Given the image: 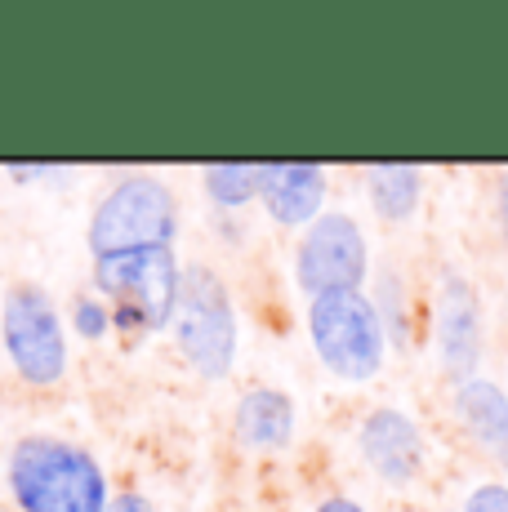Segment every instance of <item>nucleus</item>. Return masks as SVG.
<instances>
[{
    "mask_svg": "<svg viewBox=\"0 0 508 512\" xmlns=\"http://www.w3.org/2000/svg\"><path fill=\"white\" fill-rule=\"evenodd\" d=\"M9 495L18 512H107L112 486L85 446L32 432L9 450Z\"/></svg>",
    "mask_w": 508,
    "mask_h": 512,
    "instance_id": "1",
    "label": "nucleus"
},
{
    "mask_svg": "<svg viewBox=\"0 0 508 512\" xmlns=\"http://www.w3.org/2000/svg\"><path fill=\"white\" fill-rule=\"evenodd\" d=\"M90 281H94V294L112 308V330L156 334V330H170L174 308H179L183 263L174 254V245L103 254V259H94Z\"/></svg>",
    "mask_w": 508,
    "mask_h": 512,
    "instance_id": "2",
    "label": "nucleus"
},
{
    "mask_svg": "<svg viewBox=\"0 0 508 512\" xmlns=\"http://www.w3.org/2000/svg\"><path fill=\"white\" fill-rule=\"evenodd\" d=\"M170 330L183 361L201 379L219 383L237 366V348H241L237 303H232L228 281L214 268H205V263H188L183 268V290H179V308H174Z\"/></svg>",
    "mask_w": 508,
    "mask_h": 512,
    "instance_id": "3",
    "label": "nucleus"
},
{
    "mask_svg": "<svg viewBox=\"0 0 508 512\" xmlns=\"http://www.w3.org/2000/svg\"><path fill=\"white\" fill-rule=\"evenodd\" d=\"M308 343L335 379L366 383L388 361V326L366 290L308 299Z\"/></svg>",
    "mask_w": 508,
    "mask_h": 512,
    "instance_id": "4",
    "label": "nucleus"
},
{
    "mask_svg": "<svg viewBox=\"0 0 508 512\" xmlns=\"http://www.w3.org/2000/svg\"><path fill=\"white\" fill-rule=\"evenodd\" d=\"M179 236V196L156 174H125L99 196L90 214V254H125V250H152V245H174Z\"/></svg>",
    "mask_w": 508,
    "mask_h": 512,
    "instance_id": "5",
    "label": "nucleus"
},
{
    "mask_svg": "<svg viewBox=\"0 0 508 512\" xmlns=\"http://www.w3.org/2000/svg\"><path fill=\"white\" fill-rule=\"evenodd\" d=\"M0 343L14 374L32 388H54L67 379V326L50 290L36 281H14L0 299Z\"/></svg>",
    "mask_w": 508,
    "mask_h": 512,
    "instance_id": "6",
    "label": "nucleus"
},
{
    "mask_svg": "<svg viewBox=\"0 0 508 512\" xmlns=\"http://www.w3.org/2000/svg\"><path fill=\"white\" fill-rule=\"evenodd\" d=\"M370 277V245L353 214L326 210L295 245V285L308 299L361 290Z\"/></svg>",
    "mask_w": 508,
    "mask_h": 512,
    "instance_id": "7",
    "label": "nucleus"
},
{
    "mask_svg": "<svg viewBox=\"0 0 508 512\" xmlns=\"http://www.w3.org/2000/svg\"><path fill=\"white\" fill-rule=\"evenodd\" d=\"M357 450L384 486H410L424 472L428 446L419 423L397 406H375L357 423Z\"/></svg>",
    "mask_w": 508,
    "mask_h": 512,
    "instance_id": "8",
    "label": "nucleus"
},
{
    "mask_svg": "<svg viewBox=\"0 0 508 512\" xmlns=\"http://www.w3.org/2000/svg\"><path fill=\"white\" fill-rule=\"evenodd\" d=\"M437 357L442 370L455 383L477 379V361H482V303L477 290L459 272H442L437 281Z\"/></svg>",
    "mask_w": 508,
    "mask_h": 512,
    "instance_id": "9",
    "label": "nucleus"
},
{
    "mask_svg": "<svg viewBox=\"0 0 508 512\" xmlns=\"http://www.w3.org/2000/svg\"><path fill=\"white\" fill-rule=\"evenodd\" d=\"M326 192H330V179L321 165H308V161L263 165L259 201L277 228H312V223L326 214L321 210Z\"/></svg>",
    "mask_w": 508,
    "mask_h": 512,
    "instance_id": "10",
    "label": "nucleus"
},
{
    "mask_svg": "<svg viewBox=\"0 0 508 512\" xmlns=\"http://www.w3.org/2000/svg\"><path fill=\"white\" fill-rule=\"evenodd\" d=\"M232 432L246 450H286L295 441V401L281 388H246L232 410Z\"/></svg>",
    "mask_w": 508,
    "mask_h": 512,
    "instance_id": "11",
    "label": "nucleus"
},
{
    "mask_svg": "<svg viewBox=\"0 0 508 512\" xmlns=\"http://www.w3.org/2000/svg\"><path fill=\"white\" fill-rule=\"evenodd\" d=\"M455 419L468 437L491 455H508V392L495 379L455 383Z\"/></svg>",
    "mask_w": 508,
    "mask_h": 512,
    "instance_id": "12",
    "label": "nucleus"
},
{
    "mask_svg": "<svg viewBox=\"0 0 508 512\" xmlns=\"http://www.w3.org/2000/svg\"><path fill=\"white\" fill-rule=\"evenodd\" d=\"M424 174L419 165H370L366 170V201L384 223H406L419 210Z\"/></svg>",
    "mask_w": 508,
    "mask_h": 512,
    "instance_id": "13",
    "label": "nucleus"
},
{
    "mask_svg": "<svg viewBox=\"0 0 508 512\" xmlns=\"http://www.w3.org/2000/svg\"><path fill=\"white\" fill-rule=\"evenodd\" d=\"M201 187H205V196H210V205H219V210H246L250 201H259L263 165H241V161L205 165Z\"/></svg>",
    "mask_w": 508,
    "mask_h": 512,
    "instance_id": "14",
    "label": "nucleus"
},
{
    "mask_svg": "<svg viewBox=\"0 0 508 512\" xmlns=\"http://www.w3.org/2000/svg\"><path fill=\"white\" fill-rule=\"evenodd\" d=\"M72 330L90 343L103 339V334L112 330V308H107L99 294H81V299L72 303Z\"/></svg>",
    "mask_w": 508,
    "mask_h": 512,
    "instance_id": "15",
    "label": "nucleus"
},
{
    "mask_svg": "<svg viewBox=\"0 0 508 512\" xmlns=\"http://www.w3.org/2000/svg\"><path fill=\"white\" fill-rule=\"evenodd\" d=\"M464 512H508V486L504 481H482L468 490Z\"/></svg>",
    "mask_w": 508,
    "mask_h": 512,
    "instance_id": "16",
    "label": "nucleus"
},
{
    "mask_svg": "<svg viewBox=\"0 0 508 512\" xmlns=\"http://www.w3.org/2000/svg\"><path fill=\"white\" fill-rule=\"evenodd\" d=\"M107 512H156V504L143 495V490H116Z\"/></svg>",
    "mask_w": 508,
    "mask_h": 512,
    "instance_id": "17",
    "label": "nucleus"
},
{
    "mask_svg": "<svg viewBox=\"0 0 508 512\" xmlns=\"http://www.w3.org/2000/svg\"><path fill=\"white\" fill-rule=\"evenodd\" d=\"M54 174H67L58 165H9V179H54Z\"/></svg>",
    "mask_w": 508,
    "mask_h": 512,
    "instance_id": "18",
    "label": "nucleus"
},
{
    "mask_svg": "<svg viewBox=\"0 0 508 512\" xmlns=\"http://www.w3.org/2000/svg\"><path fill=\"white\" fill-rule=\"evenodd\" d=\"M312 512H366V508H361L357 499H348V495H326Z\"/></svg>",
    "mask_w": 508,
    "mask_h": 512,
    "instance_id": "19",
    "label": "nucleus"
},
{
    "mask_svg": "<svg viewBox=\"0 0 508 512\" xmlns=\"http://www.w3.org/2000/svg\"><path fill=\"white\" fill-rule=\"evenodd\" d=\"M495 219H500V232L508 241V174L500 179V187H495Z\"/></svg>",
    "mask_w": 508,
    "mask_h": 512,
    "instance_id": "20",
    "label": "nucleus"
},
{
    "mask_svg": "<svg viewBox=\"0 0 508 512\" xmlns=\"http://www.w3.org/2000/svg\"><path fill=\"white\" fill-rule=\"evenodd\" d=\"M500 464H504V486H508V455H500Z\"/></svg>",
    "mask_w": 508,
    "mask_h": 512,
    "instance_id": "21",
    "label": "nucleus"
}]
</instances>
